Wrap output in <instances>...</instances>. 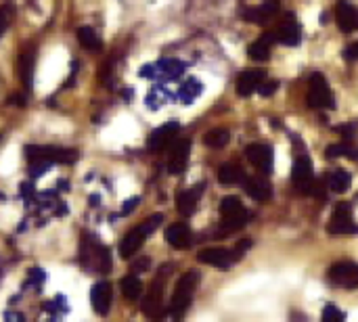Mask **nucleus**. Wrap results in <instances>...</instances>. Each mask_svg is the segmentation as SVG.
<instances>
[{"label": "nucleus", "mask_w": 358, "mask_h": 322, "mask_svg": "<svg viewBox=\"0 0 358 322\" xmlns=\"http://www.w3.org/2000/svg\"><path fill=\"white\" fill-rule=\"evenodd\" d=\"M189 155H191V140L189 138H178L170 145V155H168V172L170 174H182L189 166Z\"/></svg>", "instance_id": "dca6fc26"}, {"label": "nucleus", "mask_w": 358, "mask_h": 322, "mask_svg": "<svg viewBox=\"0 0 358 322\" xmlns=\"http://www.w3.org/2000/svg\"><path fill=\"white\" fill-rule=\"evenodd\" d=\"M329 157H350V159H358V145L357 140H342L336 142L327 149Z\"/></svg>", "instance_id": "c85d7f7f"}, {"label": "nucleus", "mask_w": 358, "mask_h": 322, "mask_svg": "<svg viewBox=\"0 0 358 322\" xmlns=\"http://www.w3.org/2000/svg\"><path fill=\"white\" fill-rule=\"evenodd\" d=\"M331 235H358V224L352 216L350 203H338L327 224Z\"/></svg>", "instance_id": "9b49d317"}, {"label": "nucleus", "mask_w": 358, "mask_h": 322, "mask_svg": "<svg viewBox=\"0 0 358 322\" xmlns=\"http://www.w3.org/2000/svg\"><path fill=\"white\" fill-rule=\"evenodd\" d=\"M292 182L298 193L302 195H323V184L315 176L313 159L310 155L302 153L294 161V172H292Z\"/></svg>", "instance_id": "423d86ee"}, {"label": "nucleus", "mask_w": 358, "mask_h": 322, "mask_svg": "<svg viewBox=\"0 0 358 322\" xmlns=\"http://www.w3.org/2000/svg\"><path fill=\"white\" fill-rule=\"evenodd\" d=\"M78 42L82 48H86L88 52H99L103 48V42L99 38V34L90 27V25H82L78 27Z\"/></svg>", "instance_id": "a878e982"}, {"label": "nucleus", "mask_w": 358, "mask_h": 322, "mask_svg": "<svg viewBox=\"0 0 358 322\" xmlns=\"http://www.w3.org/2000/svg\"><path fill=\"white\" fill-rule=\"evenodd\" d=\"M201 191H203V184L199 186H193V189H187L178 195L176 199V207L182 216H193L197 205H199V199H201Z\"/></svg>", "instance_id": "b1692460"}, {"label": "nucleus", "mask_w": 358, "mask_h": 322, "mask_svg": "<svg viewBox=\"0 0 358 322\" xmlns=\"http://www.w3.org/2000/svg\"><path fill=\"white\" fill-rule=\"evenodd\" d=\"M344 54H346V59H348V61H357L358 59V42H355V44H352V46H350V48H348Z\"/></svg>", "instance_id": "e433bc0d"}, {"label": "nucleus", "mask_w": 358, "mask_h": 322, "mask_svg": "<svg viewBox=\"0 0 358 322\" xmlns=\"http://www.w3.org/2000/svg\"><path fill=\"white\" fill-rule=\"evenodd\" d=\"M197 287H199V272L197 270H189L178 279L174 293H172V300H170V308H168V314L172 316V321L180 322L185 319Z\"/></svg>", "instance_id": "7ed1b4c3"}, {"label": "nucleus", "mask_w": 358, "mask_h": 322, "mask_svg": "<svg viewBox=\"0 0 358 322\" xmlns=\"http://www.w3.org/2000/svg\"><path fill=\"white\" fill-rule=\"evenodd\" d=\"M243 189L258 203H266L273 197V186L266 176H248L243 182Z\"/></svg>", "instance_id": "412c9836"}, {"label": "nucleus", "mask_w": 358, "mask_h": 322, "mask_svg": "<svg viewBox=\"0 0 358 322\" xmlns=\"http://www.w3.org/2000/svg\"><path fill=\"white\" fill-rule=\"evenodd\" d=\"M162 222H164V218H162L159 214H155V216H149L145 222L136 224V226L120 241V247H117L120 256H122L124 260L134 258V256L138 254V249L145 245V241L162 226Z\"/></svg>", "instance_id": "39448f33"}, {"label": "nucleus", "mask_w": 358, "mask_h": 322, "mask_svg": "<svg viewBox=\"0 0 358 322\" xmlns=\"http://www.w3.org/2000/svg\"><path fill=\"white\" fill-rule=\"evenodd\" d=\"M327 189L331 191V193H346L348 189H350V184H352V176L346 172V170H334L329 176H327Z\"/></svg>", "instance_id": "bb28decb"}, {"label": "nucleus", "mask_w": 358, "mask_h": 322, "mask_svg": "<svg viewBox=\"0 0 358 322\" xmlns=\"http://www.w3.org/2000/svg\"><path fill=\"white\" fill-rule=\"evenodd\" d=\"M268 78H266V71L264 69H245L243 73H239V78H237V94L239 96H243V98H248V96H252L254 92H258L260 88H262V84L266 82Z\"/></svg>", "instance_id": "f3484780"}, {"label": "nucleus", "mask_w": 358, "mask_h": 322, "mask_svg": "<svg viewBox=\"0 0 358 322\" xmlns=\"http://www.w3.org/2000/svg\"><path fill=\"white\" fill-rule=\"evenodd\" d=\"M245 178H248L245 170H243L239 163H235V161L224 163V166L218 170V182H220L222 186H237V184L243 186Z\"/></svg>", "instance_id": "5701e85b"}, {"label": "nucleus", "mask_w": 358, "mask_h": 322, "mask_svg": "<svg viewBox=\"0 0 358 322\" xmlns=\"http://www.w3.org/2000/svg\"><path fill=\"white\" fill-rule=\"evenodd\" d=\"M321 322H346V314H344V312H342L338 306H334V304H327V306L323 308Z\"/></svg>", "instance_id": "473e14b6"}, {"label": "nucleus", "mask_w": 358, "mask_h": 322, "mask_svg": "<svg viewBox=\"0 0 358 322\" xmlns=\"http://www.w3.org/2000/svg\"><path fill=\"white\" fill-rule=\"evenodd\" d=\"M220 224H218V237H229L233 233H237L239 228H243L250 220V212L248 207L237 199V197H227L220 201Z\"/></svg>", "instance_id": "20e7f679"}, {"label": "nucleus", "mask_w": 358, "mask_h": 322, "mask_svg": "<svg viewBox=\"0 0 358 322\" xmlns=\"http://www.w3.org/2000/svg\"><path fill=\"white\" fill-rule=\"evenodd\" d=\"M136 205H138V197H134V199L126 201V203H124V207H122V214H124V216H126V214H130Z\"/></svg>", "instance_id": "c9c22d12"}, {"label": "nucleus", "mask_w": 358, "mask_h": 322, "mask_svg": "<svg viewBox=\"0 0 358 322\" xmlns=\"http://www.w3.org/2000/svg\"><path fill=\"white\" fill-rule=\"evenodd\" d=\"M111 251L107 245H103L96 237L92 235H84L80 239V264L88 270V272H96V275H109L111 272Z\"/></svg>", "instance_id": "f03ea898"}, {"label": "nucleus", "mask_w": 358, "mask_h": 322, "mask_svg": "<svg viewBox=\"0 0 358 322\" xmlns=\"http://www.w3.org/2000/svg\"><path fill=\"white\" fill-rule=\"evenodd\" d=\"M164 283H166V279H164V275H159L151 283L147 295L143 298V314L151 322H162L168 314L166 304H164Z\"/></svg>", "instance_id": "6e6552de"}, {"label": "nucleus", "mask_w": 358, "mask_h": 322, "mask_svg": "<svg viewBox=\"0 0 358 322\" xmlns=\"http://www.w3.org/2000/svg\"><path fill=\"white\" fill-rule=\"evenodd\" d=\"M308 105L313 109H331L336 105V96L334 90L327 82V78L323 73H313L308 80V96H306Z\"/></svg>", "instance_id": "1a4fd4ad"}, {"label": "nucleus", "mask_w": 358, "mask_h": 322, "mask_svg": "<svg viewBox=\"0 0 358 322\" xmlns=\"http://www.w3.org/2000/svg\"><path fill=\"white\" fill-rule=\"evenodd\" d=\"M271 34H273L275 42L283 44V46H298L302 42V25L298 23V19L292 13H287L279 21L277 29L271 31Z\"/></svg>", "instance_id": "f8f14e48"}, {"label": "nucleus", "mask_w": 358, "mask_h": 322, "mask_svg": "<svg viewBox=\"0 0 358 322\" xmlns=\"http://www.w3.org/2000/svg\"><path fill=\"white\" fill-rule=\"evenodd\" d=\"M338 132L342 134V140H357L358 124H344V126H338Z\"/></svg>", "instance_id": "72a5a7b5"}, {"label": "nucleus", "mask_w": 358, "mask_h": 322, "mask_svg": "<svg viewBox=\"0 0 358 322\" xmlns=\"http://www.w3.org/2000/svg\"><path fill=\"white\" fill-rule=\"evenodd\" d=\"M245 157L248 161L260 172V174H271L273 166H275V155H273V147L266 142H252L245 149Z\"/></svg>", "instance_id": "ddd939ff"}, {"label": "nucleus", "mask_w": 358, "mask_h": 322, "mask_svg": "<svg viewBox=\"0 0 358 322\" xmlns=\"http://www.w3.org/2000/svg\"><path fill=\"white\" fill-rule=\"evenodd\" d=\"M277 86H279V84H277L275 80H266V82L262 84V88L258 90V92H260L262 96H271V94H273V92L277 90Z\"/></svg>", "instance_id": "f704fd0d"}, {"label": "nucleus", "mask_w": 358, "mask_h": 322, "mask_svg": "<svg viewBox=\"0 0 358 322\" xmlns=\"http://www.w3.org/2000/svg\"><path fill=\"white\" fill-rule=\"evenodd\" d=\"M250 241H241L237 243L235 249H224V247H206L197 254V260L201 264H208L216 270H229L231 266H235L239 262V258L250 249Z\"/></svg>", "instance_id": "0eeeda50"}, {"label": "nucleus", "mask_w": 358, "mask_h": 322, "mask_svg": "<svg viewBox=\"0 0 358 322\" xmlns=\"http://www.w3.org/2000/svg\"><path fill=\"white\" fill-rule=\"evenodd\" d=\"M120 287H122V293H124V298L128 302H138L141 295H143V283H141V279L136 275L124 277L122 283H120Z\"/></svg>", "instance_id": "cd10ccee"}, {"label": "nucleus", "mask_w": 358, "mask_h": 322, "mask_svg": "<svg viewBox=\"0 0 358 322\" xmlns=\"http://www.w3.org/2000/svg\"><path fill=\"white\" fill-rule=\"evenodd\" d=\"M281 13V4L279 0H264L262 4H256V6H248L241 10V17L250 23H258V25H264L268 21H273L277 15Z\"/></svg>", "instance_id": "2eb2a0df"}, {"label": "nucleus", "mask_w": 358, "mask_h": 322, "mask_svg": "<svg viewBox=\"0 0 358 322\" xmlns=\"http://www.w3.org/2000/svg\"><path fill=\"white\" fill-rule=\"evenodd\" d=\"M294 322H306V321H304L302 316H296V321H294Z\"/></svg>", "instance_id": "4c0bfd02"}, {"label": "nucleus", "mask_w": 358, "mask_h": 322, "mask_svg": "<svg viewBox=\"0 0 358 322\" xmlns=\"http://www.w3.org/2000/svg\"><path fill=\"white\" fill-rule=\"evenodd\" d=\"M15 4L13 2H4L0 4V38L6 34V29L10 27L13 19H15Z\"/></svg>", "instance_id": "7c9ffc66"}, {"label": "nucleus", "mask_w": 358, "mask_h": 322, "mask_svg": "<svg viewBox=\"0 0 358 322\" xmlns=\"http://www.w3.org/2000/svg\"><path fill=\"white\" fill-rule=\"evenodd\" d=\"M178 130H180V124L178 122H168V124H162L159 128H155L149 138H147V149L151 153H159V151H166L178 136Z\"/></svg>", "instance_id": "4468645a"}, {"label": "nucleus", "mask_w": 358, "mask_h": 322, "mask_svg": "<svg viewBox=\"0 0 358 322\" xmlns=\"http://www.w3.org/2000/svg\"><path fill=\"white\" fill-rule=\"evenodd\" d=\"M25 155L29 161V174L34 178L42 176L46 170H50L55 163H76L80 153L69 147H55V145H27Z\"/></svg>", "instance_id": "f257e3e1"}, {"label": "nucleus", "mask_w": 358, "mask_h": 322, "mask_svg": "<svg viewBox=\"0 0 358 322\" xmlns=\"http://www.w3.org/2000/svg\"><path fill=\"white\" fill-rule=\"evenodd\" d=\"M327 281L338 289H358V264L340 260L327 270Z\"/></svg>", "instance_id": "9d476101"}, {"label": "nucleus", "mask_w": 358, "mask_h": 322, "mask_svg": "<svg viewBox=\"0 0 358 322\" xmlns=\"http://www.w3.org/2000/svg\"><path fill=\"white\" fill-rule=\"evenodd\" d=\"M229 140H231V132L227 128H214L203 136V142L210 149H222L229 145Z\"/></svg>", "instance_id": "c756f323"}, {"label": "nucleus", "mask_w": 358, "mask_h": 322, "mask_svg": "<svg viewBox=\"0 0 358 322\" xmlns=\"http://www.w3.org/2000/svg\"><path fill=\"white\" fill-rule=\"evenodd\" d=\"M273 44H275L273 34H264V36L256 38V40L250 44L248 54H250L254 61H268V59H271V52H273Z\"/></svg>", "instance_id": "393cba45"}, {"label": "nucleus", "mask_w": 358, "mask_h": 322, "mask_svg": "<svg viewBox=\"0 0 358 322\" xmlns=\"http://www.w3.org/2000/svg\"><path fill=\"white\" fill-rule=\"evenodd\" d=\"M34 67H36V50L34 48H25L19 54V59H17V73H19V80L23 84V92H29L31 90Z\"/></svg>", "instance_id": "aec40b11"}, {"label": "nucleus", "mask_w": 358, "mask_h": 322, "mask_svg": "<svg viewBox=\"0 0 358 322\" xmlns=\"http://www.w3.org/2000/svg\"><path fill=\"white\" fill-rule=\"evenodd\" d=\"M166 241L174 249H187L193 241L191 228L185 222H174L166 228Z\"/></svg>", "instance_id": "4be33fe9"}, {"label": "nucleus", "mask_w": 358, "mask_h": 322, "mask_svg": "<svg viewBox=\"0 0 358 322\" xmlns=\"http://www.w3.org/2000/svg\"><path fill=\"white\" fill-rule=\"evenodd\" d=\"M201 92V84L199 82H195V80H191V82H187L182 88H180V98H182V103H193L195 98H197V94Z\"/></svg>", "instance_id": "2f4dec72"}, {"label": "nucleus", "mask_w": 358, "mask_h": 322, "mask_svg": "<svg viewBox=\"0 0 358 322\" xmlns=\"http://www.w3.org/2000/svg\"><path fill=\"white\" fill-rule=\"evenodd\" d=\"M90 304L99 316H107L113 304V287L107 281H99L90 289Z\"/></svg>", "instance_id": "a211bd4d"}, {"label": "nucleus", "mask_w": 358, "mask_h": 322, "mask_svg": "<svg viewBox=\"0 0 358 322\" xmlns=\"http://www.w3.org/2000/svg\"><path fill=\"white\" fill-rule=\"evenodd\" d=\"M336 21L344 34H352L358 29V6L350 0H340L336 4Z\"/></svg>", "instance_id": "6ab92c4d"}]
</instances>
